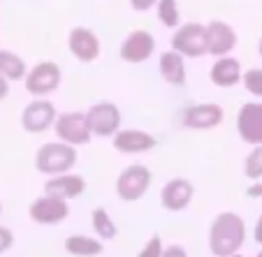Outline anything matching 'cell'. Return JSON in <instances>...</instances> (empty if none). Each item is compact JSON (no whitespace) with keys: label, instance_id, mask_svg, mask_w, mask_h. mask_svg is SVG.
<instances>
[{"label":"cell","instance_id":"1","mask_svg":"<svg viewBox=\"0 0 262 257\" xmlns=\"http://www.w3.org/2000/svg\"><path fill=\"white\" fill-rule=\"evenodd\" d=\"M246 243V223L234 211H223L213 218L209 227V250L213 257H232L239 255Z\"/></svg>","mask_w":262,"mask_h":257},{"label":"cell","instance_id":"2","mask_svg":"<svg viewBox=\"0 0 262 257\" xmlns=\"http://www.w3.org/2000/svg\"><path fill=\"white\" fill-rule=\"evenodd\" d=\"M77 149L68 146L63 142H49L40 146V151L35 153V169L47 176H60V174H70V169L77 165Z\"/></svg>","mask_w":262,"mask_h":257},{"label":"cell","instance_id":"3","mask_svg":"<svg viewBox=\"0 0 262 257\" xmlns=\"http://www.w3.org/2000/svg\"><path fill=\"white\" fill-rule=\"evenodd\" d=\"M154 174L144 165H130L116 176V195L123 202H139L151 188Z\"/></svg>","mask_w":262,"mask_h":257},{"label":"cell","instance_id":"4","mask_svg":"<svg viewBox=\"0 0 262 257\" xmlns=\"http://www.w3.org/2000/svg\"><path fill=\"white\" fill-rule=\"evenodd\" d=\"M56 137L58 142L68 144V146H86L93 137L89 128V119H86V111H65V114H58L54 123Z\"/></svg>","mask_w":262,"mask_h":257},{"label":"cell","instance_id":"5","mask_svg":"<svg viewBox=\"0 0 262 257\" xmlns=\"http://www.w3.org/2000/svg\"><path fill=\"white\" fill-rule=\"evenodd\" d=\"M60 79H63V72H60L58 65L51 63V60H42V63H37L35 67L28 69L24 84L26 90L30 95H35V100H42L58 90Z\"/></svg>","mask_w":262,"mask_h":257},{"label":"cell","instance_id":"6","mask_svg":"<svg viewBox=\"0 0 262 257\" xmlns=\"http://www.w3.org/2000/svg\"><path fill=\"white\" fill-rule=\"evenodd\" d=\"M172 51L186 58H200L207 54V26L202 24H183L177 28L172 37Z\"/></svg>","mask_w":262,"mask_h":257},{"label":"cell","instance_id":"7","mask_svg":"<svg viewBox=\"0 0 262 257\" xmlns=\"http://www.w3.org/2000/svg\"><path fill=\"white\" fill-rule=\"evenodd\" d=\"M89 119V128L95 137H116V132L121 130V109L114 102H95L93 107H89L86 111Z\"/></svg>","mask_w":262,"mask_h":257},{"label":"cell","instance_id":"8","mask_svg":"<svg viewBox=\"0 0 262 257\" xmlns=\"http://www.w3.org/2000/svg\"><path fill=\"white\" fill-rule=\"evenodd\" d=\"M225 111L216 102H200L190 104L181 111V123L188 130H213L223 123Z\"/></svg>","mask_w":262,"mask_h":257},{"label":"cell","instance_id":"9","mask_svg":"<svg viewBox=\"0 0 262 257\" xmlns=\"http://www.w3.org/2000/svg\"><path fill=\"white\" fill-rule=\"evenodd\" d=\"M193 197H195L193 181H188V178H183V176H174V178H169L163 185V190H160V206H163L165 211L179 213L190 206Z\"/></svg>","mask_w":262,"mask_h":257},{"label":"cell","instance_id":"10","mask_svg":"<svg viewBox=\"0 0 262 257\" xmlns=\"http://www.w3.org/2000/svg\"><path fill=\"white\" fill-rule=\"evenodd\" d=\"M56 107L49 100H33L21 114V128L28 134H42L56 123Z\"/></svg>","mask_w":262,"mask_h":257},{"label":"cell","instance_id":"11","mask_svg":"<svg viewBox=\"0 0 262 257\" xmlns=\"http://www.w3.org/2000/svg\"><path fill=\"white\" fill-rule=\"evenodd\" d=\"M237 132L253 149L262 146V102H246L237 111Z\"/></svg>","mask_w":262,"mask_h":257},{"label":"cell","instance_id":"12","mask_svg":"<svg viewBox=\"0 0 262 257\" xmlns=\"http://www.w3.org/2000/svg\"><path fill=\"white\" fill-rule=\"evenodd\" d=\"M28 216L35 225H60L70 216V204L65 199L42 195L30 204Z\"/></svg>","mask_w":262,"mask_h":257},{"label":"cell","instance_id":"13","mask_svg":"<svg viewBox=\"0 0 262 257\" xmlns=\"http://www.w3.org/2000/svg\"><path fill=\"white\" fill-rule=\"evenodd\" d=\"M154 51H156V40L148 30H133V33H128V37L121 42V58L133 65H139V63H144V60H148Z\"/></svg>","mask_w":262,"mask_h":257},{"label":"cell","instance_id":"14","mask_svg":"<svg viewBox=\"0 0 262 257\" xmlns=\"http://www.w3.org/2000/svg\"><path fill=\"white\" fill-rule=\"evenodd\" d=\"M68 46L79 63H93V60H98V56H100L98 35H95L91 28H84V26H77V28L70 30Z\"/></svg>","mask_w":262,"mask_h":257},{"label":"cell","instance_id":"15","mask_svg":"<svg viewBox=\"0 0 262 257\" xmlns=\"http://www.w3.org/2000/svg\"><path fill=\"white\" fill-rule=\"evenodd\" d=\"M114 149L119 153L125 155H139V153H146V151H154L156 149V137L148 134L146 130H137V128H121L116 132V137L112 139Z\"/></svg>","mask_w":262,"mask_h":257},{"label":"cell","instance_id":"16","mask_svg":"<svg viewBox=\"0 0 262 257\" xmlns=\"http://www.w3.org/2000/svg\"><path fill=\"white\" fill-rule=\"evenodd\" d=\"M237 46V33L225 21H209L207 24V54L216 58H225Z\"/></svg>","mask_w":262,"mask_h":257},{"label":"cell","instance_id":"17","mask_svg":"<svg viewBox=\"0 0 262 257\" xmlns=\"http://www.w3.org/2000/svg\"><path fill=\"white\" fill-rule=\"evenodd\" d=\"M86 190V178L79 176V174H60V176H51L49 181L45 183V195L49 197H58V199H74L84 195Z\"/></svg>","mask_w":262,"mask_h":257},{"label":"cell","instance_id":"18","mask_svg":"<svg viewBox=\"0 0 262 257\" xmlns=\"http://www.w3.org/2000/svg\"><path fill=\"white\" fill-rule=\"evenodd\" d=\"M211 84L218 86V88H232L237 86L239 81L244 79V72H242V65H239L237 58L232 56H225V58H218L216 63L211 65Z\"/></svg>","mask_w":262,"mask_h":257},{"label":"cell","instance_id":"19","mask_svg":"<svg viewBox=\"0 0 262 257\" xmlns=\"http://www.w3.org/2000/svg\"><path fill=\"white\" fill-rule=\"evenodd\" d=\"M158 67H160V77H163L169 86L186 84V63H183L181 54H177V51H165V54H160Z\"/></svg>","mask_w":262,"mask_h":257},{"label":"cell","instance_id":"20","mask_svg":"<svg viewBox=\"0 0 262 257\" xmlns=\"http://www.w3.org/2000/svg\"><path fill=\"white\" fill-rule=\"evenodd\" d=\"M63 248H65V252L72 257H98V255H102V250H104L100 239L86 237V234H72V237H68Z\"/></svg>","mask_w":262,"mask_h":257},{"label":"cell","instance_id":"21","mask_svg":"<svg viewBox=\"0 0 262 257\" xmlns=\"http://www.w3.org/2000/svg\"><path fill=\"white\" fill-rule=\"evenodd\" d=\"M28 75V65L19 54L7 49H0V77L7 81H24Z\"/></svg>","mask_w":262,"mask_h":257},{"label":"cell","instance_id":"22","mask_svg":"<svg viewBox=\"0 0 262 257\" xmlns=\"http://www.w3.org/2000/svg\"><path fill=\"white\" fill-rule=\"evenodd\" d=\"M91 225H93V232L100 241H114L119 237V227H116L114 218L109 216V211L102 206L91 211Z\"/></svg>","mask_w":262,"mask_h":257},{"label":"cell","instance_id":"23","mask_svg":"<svg viewBox=\"0 0 262 257\" xmlns=\"http://www.w3.org/2000/svg\"><path fill=\"white\" fill-rule=\"evenodd\" d=\"M158 19L165 28H179L181 12H179L177 0H158Z\"/></svg>","mask_w":262,"mask_h":257},{"label":"cell","instance_id":"24","mask_svg":"<svg viewBox=\"0 0 262 257\" xmlns=\"http://www.w3.org/2000/svg\"><path fill=\"white\" fill-rule=\"evenodd\" d=\"M244 176L248 181H262V146H255L244 160Z\"/></svg>","mask_w":262,"mask_h":257},{"label":"cell","instance_id":"25","mask_svg":"<svg viewBox=\"0 0 262 257\" xmlns=\"http://www.w3.org/2000/svg\"><path fill=\"white\" fill-rule=\"evenodd\" d=\"M242 81H244V88H246L248 93L262 100V69L253 67V69H248V72H244Z\"/></svg>","mask_w":262,"mask_h":257},{"label":"cell","instance_id":"26","mask_svg":"<svg viewBox=\"0 0 262 257\" xmlns=\"http://www.w3.org/2000/svg\"><path fill=\"white\" fill-rule=\"evenodd\" d=\"M163 255H165V243H163V239H160V234H154V237L142 246L137 257H163Z\"/></svg>","mask_w":262,"mask_h":257},{"label":"cell","instance_id":"27","mask_svg":"<svg viewBox=\"0 0 262 257\" xmlns=\"http://www.w3.org/2000/svg\"><path fill=\"white\" fill-rule=\"evenodd\" d=\"M12 246H14V234H12V229H7V227L0 225V255L7 252Z\"/></svg>","mask_w":262,"mask_h":257},{"label":"cell","instance_id":"28","mask_svg":"<svg viewBox=\"0 0 262 257\" xmlns=\"http://www.w3.org/2000/svg\"><path fill=\"white\" fill-rule=\"evenodd\" d=\"M154 5H158V0H130V7L135 12H148Z\"/></svg>","mask_w":262,"mask_h":257},{"label":"cell","instance_id":"29","mask_svg":"<svg viewBox=\"0 0 262 257\" xmlns=\"http://www.w3.org/2000/svg\"><path fill=\"white\" fill-rule=\"evenodd\" d=\"M163 257H190L188 250L183 246H179V243H174V246H167L165 248V255Z\"/></svg>","mask_w":262,"mask_h":257},{"label":"cell","instance_id":"30","mask_svg":"<svg viewBox=\"0 0 262 257\" xmlns=\"http://www.w3.org/2000/svg\"><path fill=\"white\" fill-rule=\"evenodd\" d=\"M246 195H248V197L260 199V202H262V181L251 183V185H248V190H246Z\"/></svg>","mask_w":262,"mask_h":257},{"label":"cell","instance_id":"31","mask_svg":"<svg viewBox=\"0 0 262 257\" xmlns=\"http://www.w3.org/2000/svg\"><path fill=\"white\" fill-rule=\"evenodd\" d=\"M253 239H255L257 246H262V213H260V218H257L255 229H253Z\"/></svg>","mask_w":262,"mask_h":257},{"label":"cell","instance_id":"32","mask_svg":"<svg viewBox=\"0 0 262 257\" xmlns=\"http://www.w3.org/2000/svg\"><path fill=\"white\" fill-rule=\"evenodd\" d=\"M10 95V81L5 77H0V100H5Z\"/></svg>","mask_w":262,"mask_h":257},{"label":"cell","instance_id":"33","mask_svg":"<svg viewBox=\"0 0 262 257\" xmlns=\"http://www.w3.org/2000/svg\"><path fill=\"white\" fill-rule=\"evenodd\" d=\"M257 51H260V56H262V37H260V42H257Z\"/></svg>","mask_w":262,"mask_h":257},{"label":"cell","instance_id":"34","mask_svg":"<svg viewBox=\"0 0 262 257\" xmlns=\"http://www.w3.org/2000/svg\"><path fill=\"white\" fill-rule=\"evenodd\" d=\"M255 257H262V250H260V252H257V255H255Z\"/></svg>","mask_w":262,"mask_h":257},{"label":"cell","instance_id":"35","mask_svg":"<svg viewBox=\"0 0 262 257\" xmlns=\"http://www.w3.org/2000/svg\"><path fill=\"white\" fill-rule=\"evenodd\" d=\"M0 213H3V204H0Z\"/></svg>","mask_w":262,"mask_h":257},{"label":"cell","instance_id":"36","mask_svg":"<svg viewBox=\"0 0 262 257\" xmlns=\"http://www.w3.org/2000/svg\"><path fill=\"white\" fill-rule=\"evenodd\" d=\"M232 257H244V255H232Z\"/></svg>","mask_w":262,"mask_h":257}]
</instances>
